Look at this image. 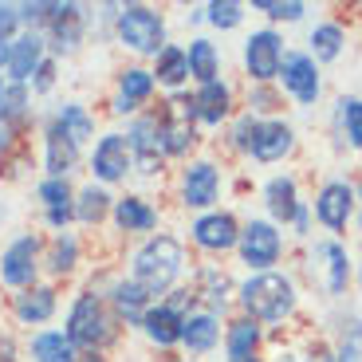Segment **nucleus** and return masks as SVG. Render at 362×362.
Returning <instances> with one entry per match:
<instances>
[{
	"label": "nucleus",
	"instance_id": "27",
	"mask_svg": "<svg viewBox=\"0 0 362 362\" xmlns=\"http://www.w3.org/2000/svg\"><path fill=\"white\" fill-rule=\"evenodd\" d=\"M158 83L165 87H181V83L189 79V55L181 52V47H162L158 52Z\"/></svg>",
	"mask_w": 362,
	"mask_h": 362
},
{
	"label": "nucleus",
	"instance_id": "23",
	"mask_svg": "<svg viewBox=\"0 0 362 362\" xmlns=\"http://www.w3.org/2000/svg\"><path fill=\"white\" fill-rule=\"evenodd\" d=\"M32 358L36 362H75V343L59 331H44L32 339Z\"/></svg>",
	"mask_w": 362,
	"mask_h": 362
},
{
	"label": "nucleus",
	"instance_id": "25",
	"mask_svg": "<svg viewBox=\"0 0 362 362\" xmlns=\"http://www.w3.org/2000/svg\"><path fill=\"white\" fill-rule=\"evenodd\" d=\"M52 311H55V291L52 288H32L16 299V315L24 319V323H44V319H52Z\"/></svg>",
	"mask_w": 362,
	"mask_h": 362
},
{
	"label": "nucleus",
	"instance_id": "40",
	"mask_svg": "<svg viewBox=\"0 0 362 362\" xmlns=\"http://www.w3.org/2000/svg\"><path fill=\"white\" fill-rule=\"evenodd\" d=\"M205 288H209V299L217 303V308H225V291H228V280L225 276H217V272H205Z\"/></svg>",
	"mask_w": 362,
	"mask_h": 362
},
{
	"label": "nucleus",
	"instance_id": "31",
	"mask_svg": "<svg viewBox=\"0 0 362 362\" xmlns=\"http://www.w3.org/2000/svg\"><path fill=\"white\" fill-rule=\"evenodd\" d=\"M55 127L64 130L67 138H71L75 146L83 142V138H90V130H95V122L87 118V110L83 107H75V103H67L64 110H59V118H55Z\"/></svg>",
	"mask_w": 362,
	"mask_h": 362
},
{
	"label": "nucleus",
	"instance_id": "22",
	"mask_svg": "<svg viewBox=\"0 0 362 362\" xmlns=\"http://www.w3.org/2000/svg\"><path fill=\"white\" fill-rule=\"evenodd\" d=\"M115 217H118V225L127 228V233H150V228L158 225V213L146 205L142 197H122L115 205Z\"/></svg>",
	"mask_w": 362,
	"mask_h": 362
},
{
	"label": "nucleus",
	"instance_id": "21",
	"mask_svg": "<svg viewBox=\"0 0 362 362\" xmlns=\"http://www.w3.org/2000/svg\"><path fill=\"white\" fill-rule=\"evenodd\" d=\"M217 319L213 315H189L185 323H181V343L189 346L193 354H205L217 346Z\"/></svg>",
	"mask_w": 362,
	"mask_h": 362
},
{
	"label": "nucleus",
	"instance_id": "34",
	"mask_svg": "<svg viewBox=\"0 0 362 362\" xmlns=\"http://www.w3.org/2000/svg\"><path fill=\"white\" fill-rule=\"evenodd\" d=\"M40 197H44L47 213H55V209L71 213V185H67V177H47L40 185Z\"/></svg>",
	"mask_w": 362,
	"mask_h": 362
},
{
	"label": "nucleus",
	"instance_id": "7",
	"mask_svg": "<svg viewBox=\"0 0 362 362\" xmlns=\"http://www.w3.org/2000/svg\"><path fill=\"white\" fill-rule=\"evenodd\" d=\"M240 256H245V264H252V268L276 264L280 260V233H276L268 221L245 225V233H240Z\"/></svg>",
	"mask_w": 362,
	"mask_h": 362
},
{
	"label": "nucleus",
	"instance_id": "38",
	"mask_svg": "<svg viewBox=\"0 0 362 362\" xmlns=\"http://www.w3.org/2000/svg\"><path fill=\"white\" fill-rule=\"evenodd\" d=\"M343 122H346V138L354 146H362V103L358 99L343 103Z\"/></svg>",
	"mask_w": 362,
	"mask_h": 362
},
{
	"label": "nucleus",
	"instance_id": "12",
	"mask_svg": "<svg viewBox=\"0 0 362 362\" xmlns=\"http://www.w3.org/2000/svg\"><path fill=\"white\" fill-rule=\"evenodd\" d=\"M193 240L201 248H209V252H225V248H233L240 240V228H236V221L228 213H209V217H201L193 225Z\"/></svg>",
	"mask_w": 362,
	"mask_h": 362
},
{
	"label": "nucleus",
	"instance_id": "24",
	"mask_svg": "<svg viewBox=\"0 0 362 362\" xmlns=\"http://www.w3.org/2000/svg\"><path fill=\"white\" fill-rule=\"evenodd\" d=\"M264 193H268L272 217H276V221H296V209H299V201H296V181H291V177H272Z\"/></svg>",
	"mask_w": 362,
	"mask_h": 362
},
{
	"label": "nucleus",
	"instance_id": "1",
	"mask_svg": "<svg viewBox=\"0 0 362 362\" xmlns=\"http://www.w3.org/2000/svg\"><path fill=\"white\" fill-rule=\"evenodd\" d=\"M181 272V248L173 236H158L134 256V284L146 296H162Z\"/></svg>",
	"mask_w": 362,
	"mask_h": 362
},
{
	"label": "nucleus",
	"instance_id": "4",
	"mask_svg": "<svg viewBox=\"0 0 362 362\" xmlns=\"http://www.w3.org/2000/svg\"><path fill=\"white\" fill-rule=\"evenodd\" d=\"M118 40L134 52H158V44L165 40L162 16L142 8V4H130V8L118 12Z\"/></svg>",
	"mask_w": 362,
	"mask_h": 362
},
{
	"label": "nucleus",
	"instance_id": "16",
	"mask_svg": "<svg viewBox=\"0 0 362 362\" xmlns=\"http://www.w3.org/2000/svg\"><path fill=\"white\" fill-rule=\"evenodd\" d=\"M40 64H44V44H40L36 36H24L12 44V55H8V75L16 83L32 79V75L40 71Z\"/></svg>",
	"mask_w": 362,
	"mask_h": 362
},
{
	"label": "nucleus",
	"instance_id": "48",
	"mask_svg": "<svg viewBox=\"0 0 362 362\" xmlns=\"http://www.w3.org/2000/svg\"><path fill=\"white\" fill-rule=\"evenodd\" d=\"M319 362H339V358H319Z\"/></svg>",
	"mask_w": 362,
	"mask_h": 362
},
{
	"label": "nucleus",
	"instance_id": "18",
	"mask_svg": "<svg viewBox=\"0 0 362 362\" xmlns=\"http://www.w3.org/2000/svg\"><path fill=\"white\" fill-rule=\"evenodd\" d=\"M181 323H185V319L173 315L170 308H158V311H146V315H142L146 335H150V343H158V346L181 343Z\"/></svg>",
	"mask_w": 362,
	"mask_h": 362
},
{
	"label": "nucleus",
	"instance_id": "47",
	"mask_svg": "<svg viewBox=\"0 0 362 362\" xmlns=\"http://www.w3.org/2000/svg\"><path fill=\"white\" fill-rule=\"evenodd\" d=\"M4 95H8V87L0 83V118H4Z\"/></svg>",
	"mask_w": 362,
	"mask_h": 362
},
{
	"label": "nucleus",
	"instance_id": "49",
	"mask_svg": "<svg viewBox=\"0 0 362 362\" xmlns=\"http://www.w3.org/2000/svg\"><path fill=\"white\" fill-rule=\"evenodd\" d=\"M87 362H103V358H87Z\"/></svg>",
	"mask_w": 362,
	"mask_h": 362
},
{
	"label": "nucleus",
	"instance_id": "11",
	"mask_svg": "<svg viewBox=\"0 0 362 362\" xmlns=\"http://www.w3.org/2000/svg\"><path fill=\"white\" fill-rule=\"evenodd\" d=\"M284 87L296 95L299 103H315L319 99V71L311 64V55H284Z\"/></svg>",
	"mask_w": 362,
	"mask_h": 362
},
{
	"label": "nucleus",
	"instance_id": "33",
	"mask_svg": "<svg viewBox=\"0 0 362 362\" xmlns=\"http://www.w3.org/2000/svg\"><path fill=\"white\" fill-rule=\"evenodd\" d=\"M311 47H315L319 59H335V55L343 52V28L339 24H319L315 32H311Z\"/></svg>",
	"mask_w": 362,
	"mask_h": 362
},
{
	"label": "nucleus",
	"instance_id": "37",
	"mask_svg": "<svg viewBox=\"0 0 362 362\" xmlns=\"http://www.w3.org/2000/svg\"><path fill=\"white\" fill-rule=\"evenodd\" d=\"M240 16H245V12H240V4H236V0L209 4V20H213L217 28H236V24H240Z\"/></svg>",
	"mask_w": 362,
	"mask_h": 362
},
{
	"label": "nucleus",
	"instance_id": "15",
	"mask_svg": "<svg viewBox=\"0 0 362 362\" xmlns=\"http://www.w3.org/2000/svg\"><path fill=\"white\" fill-rule=\"evenodd\" d=\"M47 20H52V32H55V52H75L79 44V8L75 4H47Z\"/></svg>",
	"mask_w": 362,
	"mask_h": 362
},
{
	"label": "nucleus",
	"instance_id": "30",
	"mask_svg": "<svg viewBox=\"0 0 362 362\" xmlns=\"http://www.w3.org/2000/svg\"><path fill=\"white\" fill-rule=\"evenodd\" d=\"M110 209V197L107 189H99V185H87V189L79 193V205H75V217L83 221V225H99L103 217H107Z\"/></svg>",
	"mask_w": 362,
	"mask_h": 362
},
{
	"label": "nucleus",
	"instance_id": "35",
	"mask_svg": "<svg viewBox=\"0 0 362 362\" xmlns=\"http://www.w3.org/2000/svg\"><path fill=\"white\" fill-rule=\"evenodd\" d=\"M319 252H323L327 260H331V276H327V288H331V291L339 296V291L346 288V272H351V268H346V252H343L339 245H319Z\"/></svg>",
	"mask_w": 362,
	"mask_h": 362
},
{
	"label": "nucleus",
	"instance_id": "20",
	"mask_svg": "<svg viewBox=\"0 0 362 362\" xmlns=\"http://www.w3.org/2000/svg\"><path fill=\"white\" fill-rule=\"evenodd\" d=\"M189 103H193V115L197 118H205V122H221V118L228 115V87L213 79V83H205Z\"/></svg>",
	"mask_w": 362,
	"mask_h": 362
},
{
	"label": "nucleus",
	"instance_id": "36",
	"mask_svg": "<svg viewBox=\"0 0 362 362\" xmlns=\"http://www.w3.org/2000/svg\"><path fill=\"white\" fill-rule=\"evenodd\" d=\"M75 252H79V245H75V236H59L52 245V272L55 276H64V272L75 268Z\"/></svg>",
	"mask_w": 362,
	"mask_h": 362
},
{
	"label": "nucleus",
	"instance_id": "3",
	"mask_svg": "<svg viewBox=\"0 0 362 362\" xmlns=\"http://www.w3.org/2000/svg\"><path fill=\"white\" fill-rule=\"evenodd\" d=\"M67 339L79 346H103L110 339V315L107 308H103L99 296H79L75 299L71 315H67Z\"/></svg>",
	"mask_w": 362,
	"mask_h": 362
},
{
	"label": "nucleus",
	"instance_id": "50",
	"mask_svg": "<svg viewBox=\"0 0 362 362\" xmlns=\"http://www.w3.org/2000/svg\"><path fill=\"white\" fill-rule=\"evenodd\" d=\"M284 362H291V358H284Z\"/></svg>",
	"mask_w": 362,
	"mask_h": 362
},
{
	"label": "nucleus",
	"instance_id": "13",
	"mask_svg": "<svg viewBox=\"0 0 362 362\" xmlns=\"http://www.w3.org/2000/svg\"><path fill=\"white\" fill-rule=\"evenodd\" d=\"M130 154L138 158V165H142V173H158L162 170V134H158V118H146V122H138L134 134H130Z\"/></svg>",
	"mask_w": 362,
	"mask_h": 362
},
{
	"label": "nucleus",
	"instance_id": "41",
	"mask_svg": "<svg viewBox=\"0 0 362 362\" xmlns=\"http://www.w3.org/2000/svg\"><path fill=\"white\" fill-rule=\"evenodd\" d=\"M256 127H260V122H252V115H248V118H240V127H236V146H240V150H252Z\"/></svg>",
	"mask_w": 362,
	"mask_h": 362
},
{
	"label": "nucleus",
	"instance_id": "28",
	"mask_svg": "<svg viewBox=\"0 0 362 362\" xmlns=\"http://www.w3.org/2000/svg\"><path fill=\"white\" fill-rule=\"evenodd\" d=\"M185 55H189V75L201 79V87L217 79V47L209 44V40H193Z\"/></svg>",
	"mask_w": 362,
	"mask_h": 362
},
{
	"label": "nucleus",
	"instance_id": "42",
	"mask_svg": "<svg viewBox=\"0 0 362 362\" xmlns=\"http://www.w3.org/2000/svg\"><path fill=\"white\" fill-rule=\"evenodd\" d=\"M16 20H20L16 8L0 4V44H8V36H12V28H16Z\"/></svg>",
	"mask_w": 362,
	"mask_h": 362
},
{
	"label": "nucleus",
	"instance_id": "29",
	"mask_svg": "<svg viewBox=\"0 0 362 362\" xmlns=\"http://www.w3.org/2000/svg\"><path fill=\"white\" fill-rule=\"evenodd\" d=\"M146 291L138 288L134 280H127V284H115V308L122 311V315L130 319V323H142V315H146Z\"/></svg>",
	"mask_w": 362,
	"mask_h": 362
},
{
	"label": "nucleus",
	"instance_id": "2",
	"mask_svg": "<svg viewBox=\"0 0 362 362\" xmlns=\"http://www.w3.org/2000/svg\"><path fill=\"white\" fill-rule=\"evenodd\" d=\"M240 299L252 319H264V323H276L284 319L291 308H296V291H291V280L276 276V272H260L240 288Z\"/></svg>",
	"mask_w": 362,
	"mask_h": 362
},
{
	"label": "nucleus",
	"instance_id": "39",
	"mask_svg": "<svg viewBox=\"0 0 362 362\" xmlns=\"http://www.w3.org/2000/svg\"><path fill=\"white\" fill-rule=\"evenodd\" d=\"M256 8H264L268 12V16H276V20H299L303 16V4H296V0H291V4H268V0H256Z\"/></svg>",
	"mask_w": 362,
	"mask_h": 362
},
{
	"label": "nucleus",
	"instance_id": "26",
	"mask_svg": "<svg viewBox=\"0 0 362 362\" xmlns=\"http://www.w3.org/2000/svg\"><path fill=\"white\" fill-rule=\"evenodd\" d=\"M71 165H75V142L59 127H52L47 130V170H52V177H64Z\"/></svg>",
	"mask_w": 362,
	"mask_h": 362
},
{
	"label": "nucleus",
	"instance_id": "6",
	"mask_svg": "<svg viewBox=\"0 0 362 362\" xmlns=\"http://www.w3.org/2000/svg\"><path fill=\"white\" fill-rule=\"evenodd\" d=\"M36 256H40V240L36 236H20L4 248L0 256V280L12 284V288H28L36 280Z\"/></svg>",
	"mask_w": 362,
	"mask_h": 362
},
{
	"label": "nucleus",
	"instance_id": "9",
	"mask_svg": "<svg viewBox=\"0 0 362 362\" xmlns=\"http://www.w3.org/2000/svg\"><path fill=\"white\" fill-rule=\"evenodd\" d=\"M217 189H221V173L213 162H193L181 177V197L193 209H209L217 201Z\"/></svg>",
	"mask_w": 362,
	"mask_h": 362
},
{
	"label": "nucleus",
	"instance_id": "32",
	"mask_svg": "<svg viewBox=\"0 0 362 362\" xmlns=\"http://www.w3.org/2000/svg\"><path fill=\"white\" fill-rule=\"evenodd\" d=\"M158 134H162V150H165V154H181V150H189V146L197 142L189 122H170V118L158 122Z\"/></svg>",
	"mask_w": 362,
	"mask_h": 362
},
{
	"label": "nucleus",
	"instance_id": "43",
	"mask_svg": "<svg viewBox=\"0 0 362 362\" xmlns=\"http://www.w3.org/2000/svg\"><path fill=\"white\" fill-rule=\"evenodd\" d=\"M36 87H40V90L52 87V64H40V71H36Z\"/></svg>",
	"mask_w": 362,
	"mask_h": 362
},
{
	"label": "nucleus",
	"instance_id": "10",
	"mask_svg": "<svg viewBox=\"0 0 362 362\" xmlns=\"http://www.w3.org/2000/svg\"><path fill=\"white\" fill-rule=\"evenodd\" d=\"M351 209H354V189L346 181H331V185H323L319 197H315V213L327 228H346Z\"/></svg>",
	"mask_w": 362,
	"mask_h": 362
},
{
	"label": "nucleus",
	"instance_id": "17",
	"mask_svg": "<svg viewBox=\"0 0 362 362\" xmlns=\"http://www.w3.org/2000/svg\"><path fill=\"white\" fill-rule=\"evenodd\" d=\"M150 90H154V75L142 71V67H130V71H122V83H118V115H130V110L138 107V103L150 99Z\"/></svg>",
	"mask_w": 362,
	"mask_h": 362
},
{
	"label": "nucleus",
	"instance_id": "19",
	"mask_svg": "<svg viewBox=\"0 0 362 362\" xmlns=\"http://www.w3.org/2000/svg\"><path fill=\"white\" fill-rule=\"evenodd\" d=\"M256 346H260V327L252 319H240L228 327V362H260Z\"/></svg>",
	"mask_w": 362,
	"mask_h": 362
},
{
	"label": "nucleus",
	"instance_id": "5",
	"mask_svg": "<svg viewBox=\"0 0 362 362\" xmlns=\"http://www.w3.org/2000/svg\"><path fill=\"white\" fill-rule=\"evenodd\" d=\"M245 67L256 83H272L284 67V40L276 32H252L245 44Z\"/></svg>",
	"mask_w": 362,
	"mask_h": 362
},
{
	"label": "nucleus",
	"instance_id": "46",
	"mask_svg": "<svg viewBox=\"0 0 362 362\" xmlns=\"http://www.w3.org/2000/svg\"><path fill=\"white\" fill-rule=\"evenodd\" d=\"M8 55H12V44H0V67H8Z\"/></svg>",
	"mask_w": 362,
	"mask_h": 362
},
{
	"label": "nucleus",
	"instance_id": "44",
	"mask_svg": "<svg viewBox=\"0 0 362 362\" xmlns=\"http://www.w3.org/2000/svg\"><path fill=\"white\" fill-rule=\"evenodd\" d=\"M0 362H16V346H12V339H0Z\"/></svg>",
	"mask_w": 362,
	"mask_h": 362
},
{
	"label": "nucleus",
	"instance_id": "8",
	"mask_svg": "<svg viewBox=\"0 0 362 362\" xmlns=\"http://www.w3.org/2000/svg\"><path fill=\"white\" fill-rule=\"evenodd\" d=\"M130 162H134L130 138H122V134H107L99 146H95V158H90L95 177H103V181H122L127 170H130Z\"/></svg>",
	"mask_w": 362,
	"mask_h": 362
},
{
	"label": "nucleus",
	"instance_id": "14",
	"mask_svg": "<svg viewBox=\"0 0 362 362\" xmlns=\"http://www.w3.org/2000/svg\"><path fill=\"white\" fill-rule=\"evenodd\" d=\"M291 150V130L284 122H260L252 138V154L260 162H280L284 154Z\"/></svg>",
	"mask_w": 362,
	"mask_h": 362
},
{
	"label": "nucleus",
	"instance_id": "45",
	"mask_svg": "<svg viewBox=\"0 0 362 362\" xmlns=\"http://www.w3.org/2000/svg\"><path fill=\"white\" fill-rule=\"evenodd\" d=\"M252 103H256L260 110H272V95H264V90H256V95H252Z\"/></svg>",
	"mask_w": 362,
	"mask_h": 362
}]
</instances>
